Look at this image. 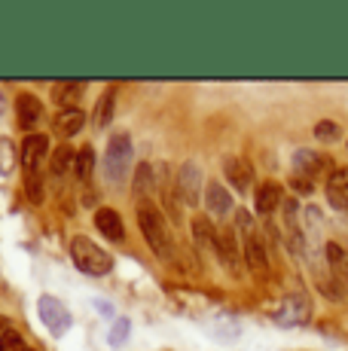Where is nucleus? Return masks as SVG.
Instances as JSON below:
<instances>
[{
    "mask_svg": "<svg viewBox=\"0 0 348 351\" xmlns=\"http://www.w3.org/2000/svg\"><path fill=\"white\" fill-rule=\"evenodd\" d=\"M16 162H18L16 144L10 138H0V178H10L16 171Z\"/></svg>",
    "mask_w": 348,
    "mask_h": 351,
    "instance_id": "25",
    "label": "nucleus"
},
{
    "mask_svg": "<svg viewBox=\"0 0 348 351\" xmlns=\"http://www.w3.org/2000/svg\"><path fill=\"white\" fill-rule=\"evenodd\" d=\"M46 150H49V138L46 134H28L22 141V165L28 168V174H34L46 162Z\"/></svg>",
    "mask_w": 348,
    "mask_h": 351,
    "instance_id": "10",
    "label": "nucleus"
},
{
    "mask_svg": "<svg viewBox=\"0 0 348 351\" xmlns=\"http://www.w3.org/2000/svg\"><path fill=\"white\" fill-rule=\"evenodd\" d=\"M135 214H138V229H140V235H144V241L150 245V251L156 254L159 260H171L174 239H171L169 220L162 217V211H159L150 199H140L135 205Z\"/></svg>",
    "mask_w": 348,
    "mask_h": 351,
    "instance_id": "1",
    "label": "nucleus"
},
{
    "mask_svg": "<svg viewBox=\"0 0 348 351\" xmlns=\"http://www.w3.org/2000/svg\"><path fill=\"white\" fill-rule=\"evenodd\" d=\"M205 205H208V211H211V214L223 217V214H229V211H232V193L226 190L223 184L211 180V184L205 186Z\"/></svg>",
    "mask_w": 348,
    "mask_h": 351,
    "instance_id": "18",
    "label": "nucleus"
},
{
    "mask_svg": "<svg viewBox=\"0 0 348 351\" xmlns=\"http://www.w3.org/2000/svg\"><path fill=\"white\" fill-rule=\"evenodd\" d=\"M37 312H40V318H43V324H46V330H49L52 336H64L71 330V324H73V318H71V312L64 308V302L58 300V296H40V302H37Z\"/></svg>",
    "mask_w": 348,
    "mask_h": 351,
    "instance_id": "4",
    "label": "nucleus"
},
{
    "mask_svg": "<svg viewBox=\"0 0 348 351\" xmlns=\"http://www.w3.org/2000/svg\"><path fill=\"white\" fill-rule=\"evenodd\" d=\"M217 229H214V223L208 217H192V239H196V247L199 251H211L217 247Z\"/></svg>",
    "mask_w": 348,
    "mask_h": 351,
    "instance_id": "20",
    "label": "nucleus"
},
{
    "mask_svg": "<svg viewBox=\"0 0 348 351\" xmlns=\"http://www.w3.org/2000/svg\"><path fill=\"white\" fill-rule=\"evenodd\" d=\"M312 315V302L306 293H287L284 300H281L278 312H275V321L281 327H299V324H306Z\"/></svg>",
    "mask_w": 348,
    "mask_h": 351,
    "instance_id": "6",
    "label": "nucleus"
},
{
    "mask_svg": "<svg viewBox=\"0 0 348 351\" xmlns=\"http://www.w3.org/2000/svg\"><path fill=\"white\" fill-rule=\"evenodd\" d=\"M6 333V318H0V336Z\"/></svg>",
    "mask_w": 348,
    "mask_h": 351,
    "instance_id": "32",
    "label": "nucleus"
},
{
    "mask_svg": "<svg viewBox=\"0 0 348 351\" xmlns=\"http://www.w3.org/2000/svg\"><path fill=\"white\" fill-rule=\"evenodd\" d=\"M257 211L263 214V217H269V214H275L281 205H284V190L275 184V180H266V184H260L257 190Z\"/></svg>",
    "mask_w": 348,
    "mask_h": 351,
    "instance_id": "16",
    "label": "nucleus"
},
{
    "mask_svg": "<svg viewBox=\"0 0 348 351\" xmlns=\"http://www.w3.org/2000/svg\"><path fill=\"white\" fill-rule=\"evenodd\" d=\"M86 117L79 107H71V110H62L55 117V132L62 134V138H73V134H79V128H83Z\"/></svg>",
    "mask_w": 348,
    "mask_h": 351,
    "instance_id": "22",
    "label": "nucleus"
},
{
    "mask_svg": "<svg viewBox=\"0 0 348 351\" xmlns=\"http://www.w3.org/2000/svg\"><path fill=\"white\" fill-rule=\"evenodd\" d=\"M132 156H135V150H132V138L125 132L113 134L110 144H107V153H104V174L110 184H123L125 178H129V168H132Z\"/></svg>",
    "mask_w": 348,
    "mask_h": 351,
    "instance_id": "3",
    "label": "nucleus"
},
{
    "mask_svg": "<svg viewBox=\"0 0 348 351\" xmlns=\"http://www.w3.org/2000/svg\"><path fill=\"white\" fill-rule=\"evenodd\" d=\"M174 193L184 205L196 208L202 202V171H199L196 162H184L177 171V180H174Z\"/></svg>",
    "mask_w": 348,
    "mask_h": 351,
    "instance_id": "5",
    "label": "nucleus"
},
{
    "mask_svg": "<svg viewBox=\"0 0 348 351\" xmlns=\"http://www.w3.org/2000/svg\"><path fill=\"white\" fill-rule=\"evenodd\" d=\"M0 351H28V348H25L22 333H16V330H6V333L0 336Z\"/></svg>",
    "mask_w": 348,
    "mask_h": 351,
    "instance_id": "28",
    "label": "nucleus"
},
{
    "mask_svg": "<svg viewBox=\"0 0 348 351\" xmlns=\"http://www.w3.org/2000/svg\"><path fill=\"white\" fill-rule=\"evenodd\" d=\"M95 226H98V232H101L107 241H123L125 239L123 217H119V211H113V208H98L95 211Z\"/></svg>",
    "mask_w": 348,
    "mask_h": 351,
    "instance_id": "15",
    "label": "nucleus"
},
{
    "mask_svg": "<svg viewBox=\"0 0 348 351\" xmlns=\"http://www.w3.org/2000/svg\"><path fill=\"white\" fill-rule=\"evenodd\" d=\"M293 190L297 193H303V195H309L312 190H314V184H312V178H306V174H293Z\"/></svg>",
    "mask_w": 348,
    "mask_h": 351,
    "instance_id": "30",
    "label": "nucleus"
},
{
    "mask_svg": "<svg viewBox=\"0 0 348 351\" xmlns=\"http://www.w3.org/2000/svg\"><path fill=\"white\" fill-rule=\"evenodd\" d=\"M73 162H77V150H73L71 144H62L52 150L49 156V171L55 174V178H64V174L73 171Z\"/></svg>",
    "mask_w": 348,
    "mask_h": 351,
    "instance_id": "21",
    "label": "nucleus"
},
{
    "mask_svg": "<svg viewBox=\"0 0 348 351\" xmlns=\"http://www.w3.org/2000/svg\"><path fill=\"white\" fill-rule=\"evenodd\" d=\"M327 202L336 211H348V168H333V174H327Z\"/></svg>",
    "mask_w": 348,
    "mask_h": 351,
    "instance_id": "12",
    "label": "nucleus"
},
{
    "mask_svg": "<svg viewBox=\"0 0 348 351\" xmlns=\"http://www.w3.org/2000/svg\"><path fill=\"white\" fill-rule=\"evenodd\" d=\"M25 186H28V199L34 202V205H40V202H43V186H40V178H37V171L25 178Z\"/></svg>",
    "mask_w": 348,
    "mask_h": 351,
    "instance_id": "29",
    "label": "nucleus"
},
{
    "mask_svg": "<svg viewBox=\"0 0 348 351\" xmlns=\"http://www.w3.org/2000/svg\"><path fill=\"white\" fill-rule=\"evenodd\" d=\"M242 256H245L247 269H251L253 275H266V272H269V254H266V245H263V239H260L257 232H247L245 235Z\"/></svg>",
    "mask_w": 348,
    "mask_h": 351,
    "instance_id": "8",
    "label": "nucleus"
},
{
    "mask_svg": "<svg viewBox=\"0 0 348 351\" xmlns=\"http://www.w3.org/2000/svg\"><path fill=\"white\" fill-rule=\"evenodd\" d=\"M6 113V98H3V92H0V117Z\"/></svg>",
    "mask_w": 348,
    "mask_h": 351,
    "instance_id": "31",
    "label": "nucleus"
},
{
    "mask_svg": "<svg viewBox=\"0 0 348 351\" xmlns=\"http://www.w3.org/2000/svg\"><path fill=\"white\" fill-rule=\"evenodd\" d=\"M223 174H226V180H229L232 190H238V193H247L251 190V184H253V165L247 159H242V156L226 159L223 162Z\"/></svg>",
    "mask_w": 348,
    "mask_h": 351,
    "instance_id": "9",
    "label": "nucleus"
},
{
    "mask_svg": "<svg viewBox=\"0 0 348 351\" xmlns=\"http://www.w3.org/2000/svg\"><path fill=\"white\" fill-rule=\"evenodd\" d=\"M113 110H116V86H107L101 92V98L95 101V113H92V123L95 128H107L113 119Z\"/></svg>",
    "mask_w": 348,
    "mask_h": 351,
    "instance_id": "19",
    "label": "nucleus"
},
{
    "mask_svg": "<svg viewBox=\"0 0 348 351\" xmlns=\"http://www.w3.org/2000/svg\"><path fill=\"white\" fill-rule=\"evenodd\" d=\"M71 256L73 266L83 275H89V278H104L113 269V256L104 247H98L92 239H86V235H73L71 239Z\"/></svg>",
    "mask_w": 348,
    "mask_h": 351,
    "instance_id": "2",
    "label": "nucleus"
},
{
    "mask_svg": "<svg viewBox=\"0 0 348 351\" xmlns=\"http://www.w3.org/2000/svg\"><path fill=\"white\" fill-rule=\"evenodd\" d=\"M321 208H314L309 205L303 211V217H299V232H303V241H306V247H324V239H321V229H324V223H321Z\"/></svg>",
    "mask_w": 348,
    "mask_h": 351,
    "instance_id": "11",
    "label": "nucleus"
},
{
    "mask_svg": "<svg viewBox=\"0 0 348 351\" xmlns=\"http://www.w3.org/2000/svg\"><path fill=\"white\" fill-rule=\"evenodd\" d=\"M217 260L223 263V269L229 275H242V247H238V239H236V229H223L217 235V247H214Z\"/></svg>",
    "mask_w": 348,
    "mask_h": 351,
    "instance_id": "7",
    "label": "nucleus"
},
{
    "mask_svg": "<svg viewBox=\"0 0 348 351\" xmlns=\"http://www.w3.org/2000/svg\"><path fill=\"white\" fill-rule=\"evenodd\" d=\"M153 186H156V174H153V165H147V162H140L135 168V199H150Z\"/></svg>",
    "mask_w": 348,
    "mask_h": 351,
    "instance_id": "23",
    "label": "nucleus"
},
{
    "mask_svg": "<svg viewBox=\"0 0 348 351\" xmlns=\"http://www.w3.org/2000/svg\"><path fill=\"white\" fill-rule=\"evenodd\" d=\"M83 95H86V83H79V80H64V83L52 86V101L62 104V110L77 107L79 101H83Z\"/></svg>",
    "mask_w": 348,
    "mask_h": 351,
    "instance_id": "17",
    "label": "nucleus"
},
{
    "mask_svg": "<svg viewBox=\"0 0 348 351\" xmlns=\"http://www.w3.org/2000/svg\"><path fill=\"white\" fill-rule=\"evenodd\" d=\"M314 138L324 141V144H333V141L339 138V123H333V119H321V123L314 125Z\"/></svg>",
    "mask_w": 348,
    "mask_h": 351,
    "instance_id": "26",
    "label": "nucleus"
},
{
    "mask_svg": "<svg viewBox=\"0 0 348 351\" xmlns=\"http://www.w3.org/2000/svg\"><path fill=\"white\" fill-rule=\"evenodd\" d=\"M129 330H132L129 318H119V321L110 327V346H113V348H119V346H123V342L129 339Z\"/></svg>",
    "mask_w": 348,
    "mask_h": 351,
    "instance_id": "27",
    "label": "nucleus"
},
{
    "mask_svg": "<svg viewBox=\"0 0 348 351\" xmlns=\"http://www.w3.org/2000/svg\"><path fill=\"white\" fill-rule=\"evenodd\" d=\"M16 117H18V125L22 128H37L40 119H43V104H40L37 95H31V92H25V95L16 98Z\"/></svg>",
    "mask_w": 348,
    "mask_h": 351,
    "instance_id": "13",
    "label": "nucleus"
},
{
    "mask_svg": "<svg viewBox=\"0 0 348 351\" xmlns=\"http://www.w3.org/2000/svg\"><path fill=\"white\" fill-rule=\"evenodd\" d=\"M293 168H297V174H306V178H318L321 171H330L333 168V162L327 159V156H321V153H314V150H297L293 153Z\"/></svg>",
    "mask_w": 348,
    "mask_h": 351,
    "instance_id": "14",
    "label": "nucleus"
},
{
    "mask_svg": "<svg viewBox=\"0 0 348 351\" xmlns=\"http://www.w3.org/2000/svg\"><path fill=\"white\" fill-rule=\"evenodd\" d=\"M73 174H77V180H83V184L92 178V174H95V150H92V147H79V150H77Z\"/></svg>",
    "mask_w": 348,
    "mask_h": 351,
    "instance_id": "24",
    "label": "nucleus"
}]
</instances>
